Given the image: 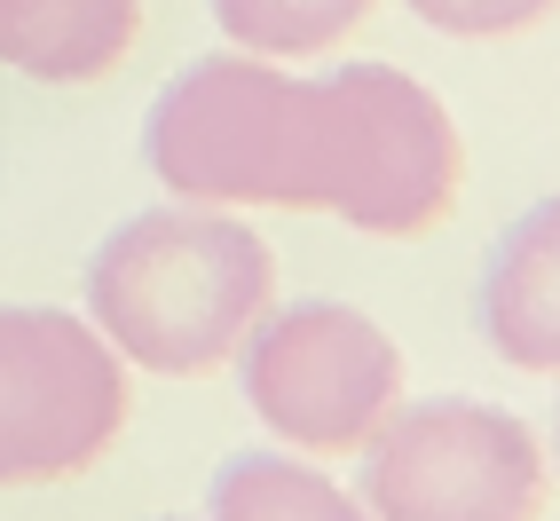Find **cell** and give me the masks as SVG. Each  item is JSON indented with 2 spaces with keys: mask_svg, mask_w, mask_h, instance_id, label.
I'll return each instance as SVG.
<instances>
[{
  "mask_svg": "<svg viewBox=\"0 0 560 521\" xmlns=\"http://www.w3.org/2000/svg\"><path fill=\"white\" fill-rule=\"evenodd\" d=\"M206 521H371V506L301 451H237L206 490Z\"/></svg>",
  "mask_w": 560,
  "mask_h": 521,
  "instance_id": "cell-8",
  "label": "cell"
},
{
  "mask_svg": "<svg viewBox=\"0 0 560 521\" xmlns=\"http://www.w3.org/2000/svg\"><path fill=\"white\" fill-rule=\"evenodd\" d=\"M371 9L380 0H213V24L237 56L308 63V56H331L340 40H355Z\"/></svg>",
  "mask_w": 560,
  "mask_h": 521,
  "instance_id": "cell-9",
  "label": "cell"
},
{
  "mask_svg": "<svg viewBox=\"0 0 560 521\" xmlns=\"http://www.w3.org/2000/svg\"><path fill=\"white\" fill-rule=\"evenodd\" d=\"M545 459H552V474H560V412H552V435H545Z\"/></svg>",
  "mask_w": 560,
  "mask_h": 521,
  "instance_id": "cell-11",
  "label": "cell"
},
{
  "mask_svg": "<svg viewBox=\"0 0 560 521\" xmlns=\"http://www.w3.org/2000/svg\"><path fill=\"white\" fill-rule=\"evenodd\" d=\"M474 332L498 363L529 380H560V190L521 206L481 253Z\"/></svg>",
  "mask_w": 560,
  "mask_h": 521,
  "instance_id": "cell-6",
  "label": "cell"
},
{
  "mask_svg": "<svg viewBox=\"0 0 560 521\" xmlns=\"http://www.w3.org/2000/svg\"><path fill=\"white\" fill-rule=\"evenodd\" d=\"M410 16L442 40H521V32H537L560 0H402Z\"/></svg>",
  "mask_w": 560,
  "mask_h": 521,
  "instance_id": "cell-10",
  "label": "cell"
},
{
  "mask_svg": "<svg viewBox=\"0 0 560 521\" xmlns=\"http://www.w3.org/2000/svg\"><path fill=\"white\" fill-rule=\"evenodd\" d=\"M142 32V0H0V63L48 88L119 71Z\"/></svg>",
  "mask_w": 560,
  "mask_h": 521,
  "instance_id": "cell-7",
  "label": "cell"
},
{
  "mask_svg": "<svg viewBox=\"0 0 560 521\" xmlns=\"http://www.w3.org/2000/svg\"><path fill=\"white\" fill-rule=\"evenodd\" d=\"M127 435V363L88 316L0 301V490L88 474Z\"/></svg>",
  "mask_w": 560,
  "mask_h": 521,
  "instance_id": "cell-5",
  "label": "cell"
},
{
  "mask_svg": "<svg viewBox=\"0 0 560 521\" xmlns=\"http://www.w3.org/2000/svg\"><path fill=\"white\" fill-rule=\"evenodd\" d=\"M142 159L166 198L331 213L355 238H427L458 206L466 142L434 88L395 63L284 71L269 56H198L159 88Z\"/></svg>",
  "mask_w": 560,
  "mask_h": 521,
  "instance_id": "cell-1",
  "label": "cell"
},
{
  "mask_svg": "<svg viewBox=\"0 0 560 521\" xmlns=\"http://www.w3.org/2000/svg\"><path fill=\"white\" fill-rule=\"evenodd\" d=\"M253 419L301 459H348L402 403V348L348 301H284L237 348Z\"/></svg>",
  "mask_w": 560,
  "mask_h": 521,
  "instance_id": "cell-4",
  "label": "cell"
},
{
  "mask_svg": "<svg viewBox=\"0 0 560 521\" xmlns=\"http://www.w3.org/2000/svg\"><path fill=\"white\" fill-rule=\"evenodd\" d=\"M277 309V253L230 206H151L127 213L88 253V324L119 363L159 380H206L237 363L245 332Z\"/></svg>",
  "mask_w": 560,
  "mask_h": 521,
  "instance_id": "cell-2",
  "label": "cell"
},
{
  "mask_svg": "<svg viewBox=\"0 0 560 521\" xmlns=\"http://www.w3.org/2000/svg\"><path fill=\"white\" fill-rule=\"evenodd\" d=\"M159 521H174V513H159Z\"/></svg>",
  "mask_w": 560,
  "mask_h": 521,
  "instance_id": "cell-12",
  "label": "cell"
},
{
  "mask_svg": "<svg viewBox=\"0 0 560 521\" xmlns=\"http://www.w3.org/2000/svg\"><path fill=\"white\" fill-rule=\"evenodd\" d=\"M355 498L371 521H545V435L481 395H410L371 427Z\"/></svg>",
  "mask_w": 560,
  "mask_h": 521,
  "instance_id": "cell-3",
  "label": "cell"
}]
</instances>
